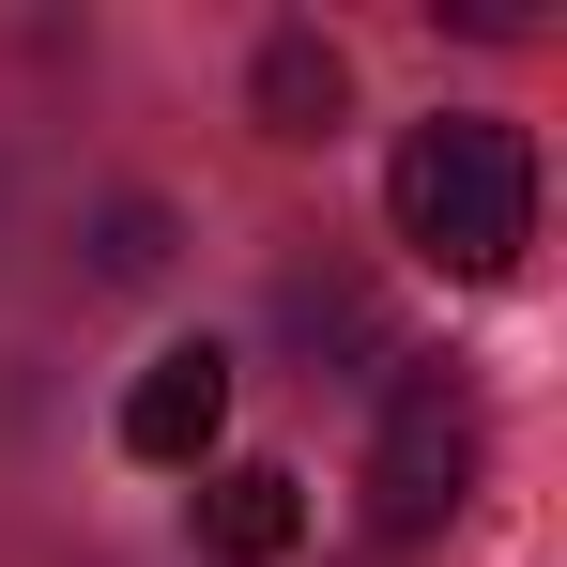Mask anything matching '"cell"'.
<instances>
[{
    "label": "cell",
    "mask_w": 567,
    "mask_h": 567,
    "mask_svg": "<svg viewBox=\"0 0 567 567\" xmlns=\"http://www.w3.org/2000/svg\"><path fill=\"white\" fill-rule=\"evenodd\" d=\"M277 322L307 338V353H322V338H338V353H383V307H369L353 277H291V291H277Z\"/></svg>",
    "instance_id": "cell-6"
},
{
    "label": "cell",
    "mask_w": 567,
    "mask_h": 567,
    "mask_svg": "<svg viewBox=\"0 0 567 567\" xmlns=\"http://www.w3.org/2000/svg\"><path fill=\"white\" fill-rule=\"evenodd\" d=\"M246 107H261V138H338V107H353V62L291 16V31H261V62H246Z\"/></svg>",
    "instance_id": "cell-5"
},
{
    "label": "cell",
    "mask_w": 567,
    "mask_h": 567,
    "mask_svg": "<svg viewBox=\"0 0 567 567\" xmlns=\"http://www.w3.org/2000/svg\"><path fill=\"white\" fill-rule=\"evenodd\" d=\"M491 475V399H475L461 353H399L383 383V430H369V522L383 537H445Z\"/></svg>",
    "instance_id": "cell-2"
},
{
    "label": "cell",
    "mask_w": 567,
    "mask_h": 567,
    "mask_svg": "<svg viewBox=\"0 0 567 567\" xmlns=\"http://www.w3.org/2000/svg\"><path fill=\"white\" fill-rule=\"evenodd\" d=\"M215 430H230V353H215V338H169L154 369L123 383V461L199 475V461H215Z\"/></svg>",
    "instance_id": "cell-3"
},
{
    "label": "cell",
    "mask_w": 567,
    "mask_h": 567,
    "mask_svg": "<svg viewBox=\"0 0 567 567\" xmlns=\"http://www.w3.org/2000/svg\"><path fill=\"white\" fill-rule=\"evenodd\" d=\"M199 553H215V567H291V553H307V491H291L277 461L199 475Z\"/></svg>",
    "instance_id": "cell-4"
},
{
    "label": "cell",
    "mask_w": 567,
    "mask_h": 567,
    "mask_svg": "<svg viewBox=\"0 0 567 567\" xmlns=\"http://www.w3.org/2000/svg\"><path fill=\"white\" fill-rule=\"evenodd\" d=\"M93 277H107V291L169 277V215H154V199H107V230H93Z\"/></svg>",
    "instance_id": "cell-7"
},
{
    "label": "cell",
    "mask_w": 567,
    "mask_h": 567,
    "mask_svg": "<svg viewBox=\"0 0 567 567\" xmlns=\"http://www.w3.org/2000/svg\"><path fill=\"white\" fill-rule=\"evenodd\" d=\"M383 215H399V246H414L430 277L491 291L537 246V138L491 123V107H430V123L399 138V169H383Z\"/></svg>",
    "instance_id": "cell-1"
}]
</instances>
